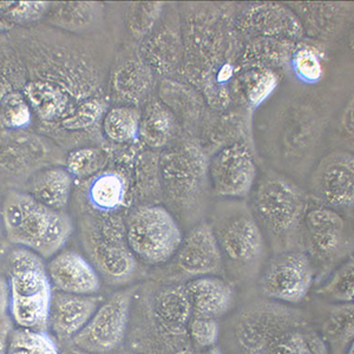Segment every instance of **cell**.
<instances>
[{
	"label": "cell",
	"instance_id": "obj_1",
	"mask_svg": "<svg viewBox=\"0 0 354 354\" xmlns=\"http://www.w3.org/2000/svg\"><path fill=\"white\" fill-rule=\"evenodd\" d=\"M15 45L24 62L28 80L58 85L82 103L97 96L98 73L73 48L36 32L23 35Z\"/></svg>",
	"mask_w": 354,
	"mask_h": 354
},
{
	"label": "cell",
	"instance_id": "obj_2",
	"mask_svg": "<svg viewBox=\"0 0 354 354\" xmlns=\"http://www.w3.org/2000/svg\"><path fill=\"white\" fill-rule=\"evenodd\" d=\"M1 218L10 242L31 250L43 259L61 252L73 235V223L64 212L51 209L28 193L10 192Z\"/></svg>",
	"mask_w": 354,
	"mask_h": 354
},
{
	"label": "cell",
	"instance_id": "obj_3",
	"mask_svg": "<svg viewBox=\"0 0 354 354\" xmlns=\"http://www.w3.org/2000/svg\"><path fill=\"white\" fill-rule=\"evenodd\" d=\"M250 208L277 253L295 250L307 209L306 195L298 185L278 174L266 175L254 189Z\"/></svg>",
	"mask_w": 354,
	"mask_h": 354
},
{
	"label": "cell",
	"instance_id": "obj_4",
	"mask_svg": "<svg viewBox=\"0 0 354 354\" xmlns=\"http://www.w3.org/2000/svg\"><path fill=\"white\" fill-rule=\"evenodd\" d=\"M5 267L11 320L19 328L46 332L53 290L44 259L18 245L8 254Z\"/></svg>",
	"mask_w": 354,
	"mask_h": 354
},
{
	"label": "cell",
	"instance_id": "obj_5",
	"mask_svg": "<svg viewBox=\"0 0 354 354\" xmlns=\"http://www.w3.org/2000/svg\"><path fill=\"white\" fill-rule=\"evenodd\" d=\"M82 243L93 268L111 285H124L137 272V259L127 242L125 222L113 213L88 215L81 227Z\"/></svg>",
	"mask_w": 354,
	"mask_h": 354
},
{
	"label": "cell",
	"instance_id": "obj_6",
	"mask_svg": "<svg viewBox=\"0 0 354 354\" xmlns=\"http://www.w3.org/2000/svg\"><path fill=\"white\" fill-rule=\"evenodd\" d=\"M214 214L212 223L221 250L223 266L235 275L258 268L265 254V235L248 205L225 202Z\"/></svg>",
	"mask_w": 354,
	"mask_h": 354
},
{
	"label": "cell",
	"instance_id": "obj_7",
	"mask_svg": "<svg viewBox=\"0 0 354 354\" xmlns=\"http://www.w3.org/2000/svg\"><path fill=\"white\" fill-rule=\"evenodd\" d=\"M125 233L135 258L149 266L169 262L185 236L170 210L153 203L133 209L125 221Z\"/></svg>",
	"mask_w": 354,
	"mask_h": 354
},
{
	"label": "cell",
	"instance_id": "obj_8",
	"mask_svg": "<svg viewBox=\"0 0 354 354\" xmlns=\"http://www.w3.org/2000/svg\"><path fill=\"white\" fill-rule=\"evenodd\" d=\"M207 162L198 145L187 143L162 158L160 178L165 196L183 215L200 208L207 185Z\"/></svg>",
	"mask_w": 354,
	"mask_h": 354
},
{
	"label": "cell",
	"instance_id": "obj_9",
	"mask_svg": "<svg viewBox=\"0 0 354 354\" xmlns=\"http://www.w3.org/2000/svg\"><path fill=\"white\" fill-rule=\"evenodd\" d=\"M314 275L313 263L304 250H285L266 263L259 279V290L265 298L279 305L294 306L306 299Z\"/></svg>",
	"mask_w": 354,
	"mask_h": 354
},
{
	"label": "cell",
	"instance_id": "obj_10",
	"mask_svg": "<svg viewBox=\"0 0 354 354\" xmlns=\"http://www.w3.org/2000/svg\"><path fill=\"white\" fill-rule=\"evenodd\" d=\"M142 333L151 342L165 345L188 344V326L193 318L189 295L185 283L167 285L157 290L147 304Z\"/></svg>",
	"mask_w": 354,
	"mask_h": 354
},
{
	"label": "cell",
	"instance_id": "obj_11",
	"mask_svg": "<svg viewBox=\"0 0 354 354\" xmlns=\"http://www.w3.org/2000/svg\"><path fill=\"white\" fill-rule=\"evenodd\" d=\"M133 290H120L97 307L73 345L93 354L113 353L127 338L133 313Z\"/></svg>",
	"mask_w": 354,
	"mask_h": 354
},
{
	"label": "cell",
	"instance_id": "obj_12",
	"mask_svg": "<svg viewBox=\"0 0 354 354\" xmlns=\"http://www.w3.org/2000/svg\"><path fill=\"white\" fill-rule=\"evenodd\" d=\"M301 240L315 270L330 268L345 258L350 250L346 221L327 207L307 212L302 223Z\"/></svg>",
	"mask_w": 354,
	"mask_h": 354
},
{
	"label": "cell",
	"instance_id": "obj_13",
	"mask_svg": "<svg viewBox=\"0 0 354 354\" xmlns=\"http://www.w3.org/2000/svg\"><path fill=\"white\" fill-rule=\"evenodd\" d=\"M305 324L301 315L280 305H255L234 324V339L241 354H266L270 342L290 327Z\"/></svg>",
	"mask_w": 354,
	"mask_h": 354
},
{
	"label": "cell",
	"instance_id": "obj_14",
	"mask_svg": "<svg viewBox=\"0 0 354 354\" xmlns=\"http://www.w3.org/2000/svg\"><path fill=\"white\" fill-rule=\"evenodd\" d=\"M210 181L215 194L223 198H241L253 190L257 167L245 145L227 147L210 162Z\"/></svg>",
	"mask_w": 354,
	"mask_h": 354
},
{
	"label": "cell",
	"instance_id": "obj_15",
	"mask_svg": "<svg viewBox=\"0 0 354 354\" xmlns=\"http://www.w3.org/2000/svg\"><path fill=\"white\" fill-rule=\"evenodd\" d=\"M314 195L333 208H350L354 201L352 153L333 151L324 157L310 177Z\"/></svg>",
	"mask_w": 354,
	"mask_h": 354
},
{
	"label": "cell",
	"instance_id": "obj_16",
	"mask_svg": "<svg viewBox=\"0 0 354 354\" xmlns=\"http://www.w3.org/2000/svg\"><path fill=\"white\" fill-rule=\"evenodd\" d=\"M176 270L187 278L218 275L223 270L221 250L209 222H200L183 236L175 257Z\"/></svg>",
	"mask_w": 354,
	"mask_h": 354
},
{
	"label": "cell",
	"instance_id": "obj_17",
	"mask_svg": "<svg viewBox=\"0 0 354 354\" xmlns=\"http://www.w3.org/2000/svg\"><path fill=\"white\" fill-rule=\"evenodd\" d=\"M53 162V151L44 138L24 130L0 135V169L13 175L36 173Z\"/></svg>",
	"mask_w": 354,
	"mask_h": 354
},
{
	"label": "cell",
	"instance_id": "obj_18",
	"mask_svg": "<svg viewBox=\"0 0 354 354\" xmlns=\"http://www.w3.org/2000/svg\"><path fill=\"white\" fill-rule=\"evenodd\" d=\"M53 290L75 295H93L101 290V277L91 262L73 250H62L48 261Z\"/></svg>",
	"mask_w": 354,
	"mask_h": 354
},
{
	"label": "cell",
	"instance_id": "obj_19",
	"mask_svg": "<svg viewBox=\"0 0 354 354\" xmlns=\"http://www.w3.org/2000/svg\"><path fill=\"white\" fill-rule=\"evenodd\" d=\"M98 306V299L93 295L53 292L48 328L61 342L73 340L84 328Z\"/></svg>",
	"mask_w": 354,
	"mask_h": 354
},
{
	"label": "cell",
	"instance_id": "obj_20",
	"mask_svg": "<svg viewBox=\"0 0 354 354\" xmlns=\"http://www.w3.org/2000/svg\"><path fill=\"white\" fill-rule=\"evenodd\" d=\"M193 318L218 319L230 313L235 306V290L218 275L190 279L185 282Z\"/></svg>",
	"mask_w": 354,
	"mask_h": 354
},
{
	"label": "cell",
	"instance_id": "obj_21",
	"mask_svg": "<svg viewBox=\"0 0 354 354\" xmlns=\"http://www.w3.org/2000/svg\"><path fill=\"white\" fill-rule=\"evenodd\" d=\"M73 178L63 165H48L33 174L28 194L48 208L64 212L71 196Z\"/></svg>",
	"mask_w": 354,
	"mask_h": 354
},
{
	"label": "cell",
	"instance_id": "obj_22",
	"mask_svg": "<svg viewBox=\"0 0 354 354\" xmlns=\"http://www.w3.org/2000/svg\"><path fill=\"white\" fill-rule=\"evenodd\" d=\"M176 131V118L161 102H151L141 113L140 137L150 148L165 147L173 140Z\"/></svg>",
	"mask_w": 354,
	"mask_h": 354
},
{
	"label": "cell",
	"instance_id": "obj_23",
	"mask_svg": "<svg viewBox=\"0 0 354 354\" xmlns=\"http://www.w3.org/2000/svg\"><path fill=\"white\" fill-rule=\"evenodd\" d=\"M353 304L338 305L322 322L320 337L330 354H345L353 344Z\"/></svg>",
	"mask_w": 354,
	"mask_h": 354
},
{
	"label": "cell",
	"instance_id": "obj_24",
	"mask_svg": "<svg viewBox=\"0 0 354 354\" xmlns=\"http://www.w3.org/2000/svg\"><path fill=\"white\" fill-rule=\"evenodd\" d=\"M127 195L124 177L116 171H105L93 177L88 185V198L100 213H113L123 207Z\"/></svg>",
	"mask_w": 354,
	"mask_h": 354
},
{
	"label": "cell",
	"instance_id": "obj_25",
	"mask_svg": "<svg viewBox=\"0 0 354 354\" xmlns=\"http://www.w3.org/2000/svg\"><path fill=\"white\" fill-rule=\"evenodd\" d=\"M266 354H330L319 334L305 324L290 327L270 342Z\"/></svg>",
	"mask_w": 354,
	"mask_h": 354
},
{
	"label": "cell",
	"instance_id": "obj_26",
	"mask_svg": "<svg viewBox=\"0 0 354 354\" xmlns=\"http://www.w3.org/2000/svg\"><path fill=\"white\" fill-rule=\"evenodd\" d=\"M151 81L149 68L142 62H125L113 73V91L124 101L137 103L149 93Z\"/></svg>",
	"mask_w": 354,
	"mask_h": 354
},
{
	"label": "cell",
	"instance_id": "obj_27",
	"mask_svg": "<svg viewBox=\"0 0 354 354\" xmlns=\"http://www.w3.org/2000/svg\"><path fill=\"white\" fill-rule=\"evenodd\" d=\"M45 16L53 26L78 32L95 24L100 16V8L95 3H58L50 5Z\"/></svg>",
	"mask_w": 354,
	"mask_h": 354
},
{
	"label": "cell",
	"instance_id": "obj_28",
	"mask_svg": "<svg viewBox=\"0 0 354 354\" xmlns=\"http://www.w3.org/2000/svg\"><path fill=\"white\" fill-rule=\"evenodd\" d=\"M141 111L133 106H116L103 117V131L110 141L118 145L133 142L140 137Z\"/></svg>",
	"mask_w": 354,
	"mask_h": 354
},
{
	"label": "cell",
	"instance_id": "obj_29",
	"mask_svg": "<svg viewBox=\"0 0 354 354\" xmlns=\"http://www.w3.org/2000/svg\"><path fill=\"white\" fill-rule=\"evenodd\" d=\"M315 293L322 300L337 305L352 304L354 297L353 259L347 258L342 262L322 286L317 288Z\"/></svg>",
	"mask_w": 354,
	"mask_h": 354
},
{
	"label": "cell",
	"instance_id": "obj_30",
	"mask_svg": "<svg viewBox=\"0 0 354 354\" xmlns=\"http://www.w3.org/2000/svg\"><path fill=\"white\" fill-rule=\"evenodd\" d=\"M28 82V73L21 53L5 33H0V83L23 90Z\"/></svg>",
	"mask_w": 354,
	"mask_h": 354
},
{
	"label": "cell",
	"instance_id": "obj_31",
	"mask_svg": "<svg viewBox=\"0 0 354 354\" xmlns=\"http://www.w3.org/2000/svg\"><path fill=\"white\" fill-rule=\"evenodd\" d=\"M8 354H61L57 342L48 332L18 328L12 330Z\"/></svg>",
	"mask_w": 354,
	"mask_h": 354
},
{
	"label": "cell",
	"instance_id": "obj_32",
	"mask_svg": "<svg viewBox=\"0 0 354 354\" xmlns=\"http://www.w3.org/2000/svg\"><path fill=\"white\" fill-rule=\"evenodd\" d=\"M105 160V153L98 148L78 147L70 151L66 157L65 169L73 177L85 178L96 175L104 167Z\"/></svg>",
	"mask_w": 354,
	"mask_h": 354
},
{
	"label": "cell",
	"instance_id": "obj_33",
	"mask_svg": "<svg viewBox=\"0 0 354 354\" xmlns=\"http://www.w3.org/2000/svg\"><path fill=\"white\" fill-rule=\"evenodd\" d=\"M48 3L41 1H19L0 3V15L11 24L26 25L39 21L48 12Z\"/></svg>",
	"mask_w": 354,
	"mask_h": 354
},
{
	"label": "cell",
	"instance_id": "obj_34",
	"mask_svg": "<svg viewBox=\"0 0 354 354\" xmlns=\"http://www.w3.org/2000/svg\"><path fill=\"white\" fill-rule=\"evenodd\" d=\"M220 333V324L215 319L192 318L188 326V338L192 347L198 352L218 346Z\"/></svg>",
	"mask_w": 354,
	"mask_h": 354
},
{
	"label": "cell",
	"instance_id": "obj_35",
	"mask_svg": "<svg viewBox=\"0 0 354 354\" xmlns=\"http://www.w3.org/2000/svg\"><path fill=\"white\" fill-rule=\"evenodd\" d=\"M162 11L160 3H137L131 4L128 16L127 25L133 36L143 37L148 35L157 18Z\"/></svg>",
	"mask_w": 354,
	"mask_h": 354
},
{
	"label": "cell",
	"instance_id": "obj_36",
	"mask_svg": "<svg viewBox=\"0 0 354 354\" xmlns=\"http://www.w3.org/2000/svg\"><path fill=\"white\" fill-rule=\"evenodd\" d=\"M293 71L300 81L314 84L320 81L322 76V65L318 53L313 48H302L294 53Z\"/></svg>",
	"mask_w": 354,
	"mask_h": 354
},
{
	"label": "cell",
	"instance_id": "obj_37",
	"mask_svg": "<svg viewBox=\"0 0 354 354\" xmlns=\"http://www.w3.org/2000/svg\"><path fill=\"white\" fill-rule=\"evenodd\" d=\"M275 85H277V77L273 73L262 71L261 73H259L248 90V100L250 103L254 106L261 104L262 102L273 93Z\"/></svg>",
	"mask_w": 354,
	"mask_h": 354
},
{
	"label": "cell",
	"instance_id": "obj_38",
	"mask_svg": "<svg viewBox=\"0 0 354 354\" xmlns=\"http://www.w3.org/2000/svg\"><path fill=\"white\" fill-rule=\"evenodd\" d=\"M11 333H12L11 319L8 317L0 319V354H8Z\"/></svg>",
	"mask_w": 354,
	"mask_h": 354
},
{
	"label": "cell",
	"instance_id": "obj_39",
	"mask_svg": "<svg viewBox=\"0 0 354 354\" xmlns=\"http://www.w3.org/2000/svg\"><path fill=\"white\" fill-rule=\"evenodd\" d=\"M10 310V286L8 279L0 278V319L8 317Z\"/></svg>",
	"mask_w": 354,
	"mask_h": 354
},
{
	"label": "cell",
	"instance_id": "obj_40",
	"mask_svg": "<svg viewBox=\"0 0 354 354\" xmlns=\"http://www.w3.org/2000/svg\"><path fill=\"white\" fill-rule=\"evenodd\" d=\"M352 113H353V110H352V104H351V108H347L346 116H345V118H344V122H347V124L345 125V128H346L348 131H351V133H352V127H353Z\"/></svg>",
	"mask_w": 354,
	"mask_h": 354
},
{
	"label": "cell",
	"instance_id": "obj_41",
	"mask_svg": "<svg viewBox=\"0 0 354 354\" xmlns=\"http://www.w3.org/2000/svg\"><path fill=\"white\" fill-rule=\"evenodd\" d=\"M13 26H15V25L11 24L10 21H6L4 17L0 15V33L8 32L11 28H13Z\"/></svg>",
	"mask_w": 354,
	"mask_h": 354
},
{
	"label": "cell",
	"instance_id": "obj_42",
	"mask_svg": "<svg viewBox=\"0 0 354 354\" xmlns=\"http://www.w3.org/2000/svg\"><path fill=\"white\" fill-rule=\"evenodd\" d=\"M61 354H93L90 353V352H86V351L81 350V348H78V347L73 346L71 348H68V350H65L64 352H62Z\"/></svg>",
	"mask_w": 354,
	"mask_h": 354
},
{
	"label": "cell",
	"instance_id": "obj_43",
	"mask_svg": "<svg viewBox=\"0 0 354 354\" xmlns=\"http://www.w3.org/2000/svg\"><path fill=\"white\" fill-rule=\"evenodd\" d=\"M198 354H225V351L222 350L221 347L214 346L209 350L202 351L198 352Z\"/></svg>",
	"mask_w": 354,
	"mask_h": 354
},
{
	"label": "cell",
	"instance_id": "obj_44",
	"mask_svg": "<svg viewBox=\"0 0 354 354\" xmlns=\"http://www.w3.org/2000/svg\"><path fill=\"white\" fill-rule=\"evenodd\" d=\"M345 354H353V345L348 348V351Z\"/></svg>",
	"mask_w": 354,
	"mask_h": 354
},
{
	"label": "cell",
	"instance_id": "obj_45",
	"mask_svg": "<svg viewBox=\"0 0 354 354\" xmlns=\"http://www.w3.org/2000/svg\"><path fill=\"white\" fill-rule=\"evenodd\" d=\"M120 354H137V353H133V352H127V353H120Z\"/></svg>",
	"mask_w": 354,
	"mask_h": 354
}]
</instances>
